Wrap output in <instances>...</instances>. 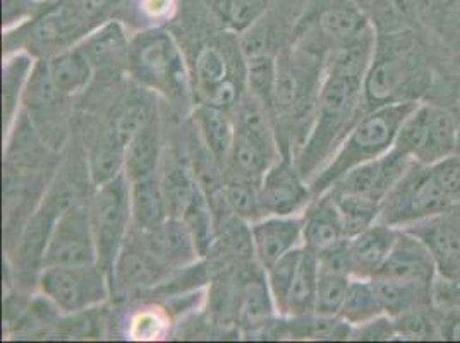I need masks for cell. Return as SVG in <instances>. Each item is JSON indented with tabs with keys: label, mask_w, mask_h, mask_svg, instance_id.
I'll list each match as a JSON object with an SVG mask.
<instances>
[{
	"label": "cell",
	"mask_w": 460,
	"mask_h": 343,
	"mask_svg": "<svg viewBox=\"0 0 460 343\" xmlns=\"http://www.w3.org/2000/svg\"><path fill=\"white\" fill-rule=\"evenodd\" d=\"M433 172L440 182L445 194L450 198V201L456 205L460 203V154L448 156L441 160L440 163L431 165Z\"/></svg>",
	"instance_id": "cell-48"
},
{
	"label": "cell",
	"mask_w": 460,
	"mask_h": 343,
	"mask_svg": "<svg viewBox=\"0 0 460 343\" xmlns=\"http://www.w3.org/2000/svg\"><path fill=\"white\" fill-rule=\"evenodd\" d=\"M220 191L224 194V199L227 201L232 213L241 222L252 224L265 216L260 201V182L224 173Z\"/></svg>",
	"instance_id": "cell-33"
},
{
	"label": "cell",
	"mask_w": 460,
	"mask_h": 343,
	"mask_svg": "<svg viewBox=\"0 0 460 343\" xmlns=\"http://www.w3.org/2000/svg\"><path fill=\"white\" fill-rule=\"evenodd\" d=\"M373 21L354 2H333L323 7L314 21L316 41L330 52L361 35Z\"/></svg>",
	"instance_id": "cell-18"
},
{
	"label": "cell",
	"mask_w": 460,
	"mask_h": 343,
	"mask_svg": "<svg viewBox=\"0 0 460 343\" xmlns=\"http://www.w3.org/2000/svg\"><path fill=\"white\" fill-rule=\"evenodd\" d=\"M418 101H399L367 110L347 133L330 162L311 179L313 198L330 191L352 169L392 152L405 117Z\"/></svg>",
	"instance_id": "cell-2"
},
{
	"label": "cell",
	"mask_w": 460,
	"mask_h": 343,
	"mask_svg": "<svg viewBox=\"0 0 460 343\" xmlns=\"http://www.w3.org/2000/svg\"><path fill=\"white\" fill-rule=\"evenodd\" d=\"M459 154H460V131H459Z\"/></svg>",
	"instance_id": "cell-53"
},
{
	"label": "cell",
	"mask_w": 460,
	"mask_h": 343,
	"mask_svg": "<svg viewBox=\"0 0 460 343\" xmlns=\"http://www.w3.org/2000/svg\"><path fill=\"white\" fill-rule=\"evenodd\" d=\"M162 160V145L158 128L152 120L146 128H143L126 146L124 160V175L129 182L148 179L158 173Z\"/></svg>",
	"instance_id": "cell-27"
},
{
	"label": "cell",
	"mask_w": 460,
	"mask_h": 343,
	"mask_svg": "<svg viewBox=\"0 0 460 343\" xmlns=\"http://www.w3.org/2000/svg\"><path fill=\"white\" fill-rule=\"evenodd\" d=\"M397 339L402 340H429L437 337V324L433 323L428 309H414L394 318Z\"/></svg>",
	"instance_id": "cell-45"
},
{
	"label": "cell",
	"mask_w": 460,
	"mask_h": 343,
	"mask_svg": "<svg viewBox=\"0 0 460 343\" xmlns=\"http://www.w3.org/2000/svg\"><path fill=\"white\" fill-rule=\"evenodd\" d=\"M192 120L203 148H207L217 163L226 171L235 139V122L230 120L227 110L208 103H203L194 110Z\"/></svg>",
	"instance_id": "cell-21"
},
{
	"label": "cell",
	"mask_w": 460,
	"mask_h": 343,
	"mask_svg": "<svg viewBox=\"0 0 460 343\" xmlns=\"http://www.w3.org/2000/svg\"><path fill=\"white\" fill-rule=\"evenodd\" d=\"M342 239H347L344 224L332 192L313 198L303 211V248L316 254Z\"/></svg>",
	"instance_id": "cell-19"
},
{
	"label": "cell",
	"mask_w": 460,
	"mask_h": 343,
	"mask_svg": "<svg viewBox=\"0 0 460 343\" xmlns=\"http://www.w3.org/2000/svg\"><path fill=\"white\" fill-rule=\"evenodd\" d=\"M382 314H385L384 309L380 304L373 280L352 277L342 311H341V318L345 323L354 328L366 321H371Z\"/></svg>",
	"instance_id": "cell-34"
},
{
	"label": "cell",
	"mask_w": 460,
	"mask_h": 343,
	"mask_svg": "<svg viewBox=\"0 0 460 343\" xmlns=\"http://www.w3.org/2000/svg\"><path fill=\"white\" fill-rule=\"evenodd\" d=\"M126 67L139 84L171 100L188 93L184 57L172 35L162 28L139 31L131 39Z\"/></svg>",
	"instance_id": "cell-4"
},
{
	"label": "cell",
	"mask_w": 460,
	"mask_h": 343,
	"mask_svg": "<svg viewBox=\"0 0 460 343\" xmlns=\"http://www.w3.org/2000/svg\"><path fill=\"white\" fill-rule=\"evenodd\" d=\"M98 265L111 273L115 258L133 230L131 182L122 173L95 188L88 201Z\"/></svg>",
	"instance_id": "cell-6"
},
{
	"label": "cell",
	"mask_w": 460,
	"mask_h": 343,
	"mask_svg": "<svg viewBox=\"0 0 460 343\" xmlns=\"http://www.w3.org/2000/svg\"><path fill=\"white\" fill-rule=\"evenodd\" d=\"M47 71L62 96H75L86 90L93 77V66L79 47L64 48L47 60Z\"/></svg>",
	"instance_id": "cell-25"
},
{
	"label": "cell",
	"mask_w": 460,
	"mask_h": 343,
	"mask_svg": "<svg viewBox=\"0 0 460 343\" xmlns=\"http://www.w3.org/2000/svg\"><path fill=\"white\" fill-rule=\"evenodd\" d=\"M279 156L265 150L260 143L251 139L248 134L235 129L234 146L230 150L229 160L224 173L243 177L254 182H261L265 172Z\"/></svg>",
	"instance_id": "cell-29"
},
{
	"label": "cell",
	"mask_w": 460,
	"mask_h": 343,
	"mask_svg": "<svg viewBox=\"0 0 460 343\" xmlns=\"http://www.w3.org/2000/svg\"><path fill=\"white\" fill-rule=\"evenodd\" d=\"M230 79L229 60L218 47H205L196 57V83L201 95H210L215 88Z\"/></svg>",
	"instance_id": "cell-41"
},
{
	"label": "cell",
	"mask_w": 460,
	"mask_h": 343,
	"mask_svg": "<svg viewBox=\"0 0 460 343\" xmlns=\"http://www.w3.org/2000/svg\"><path fill=\"white\" fill-rule=\"evenodd\" d=\"M260 201L263 215H303L313 201V191L294 160L280 154L265 172L260 182Z\"/></svg>",
	"instance_id": "cell-9"
},
{
	"label": "cell",
	"mask_w": 460,
	"mask_h": 343,
	"mask_svg": "<svg viewBox=\"0 0 460 343\" xmlns=\"http://www.w3.org/2000/svg\"><path fill=\"white\" fill-rule=\"evenodd\" d=\"M39 288L45 299L67 314L93 309L112 295L109 271L100 265L43 268Z\"/></svg>",
	"instance_id": "cell-7"
},
{
	"label": "cell",
	"mask_w": 460,
	"mask_h": 343,
	"mask_svg": "<svg viewBox=\"0 0 460 343\" xmlns=\"http://www.w3.org/2000/svg\"><path fill=\"white\" fill-rule=\"evenodd\" d=\"M412 48V35L403 28L386 33V39L378 37L376 56L363 83L367 110L399 101H418L421 93L429 92L431 76Z\"/></svg>",
	"instance_id": "cell-3"
},
{
	"label": "cell",
	"mask_w": 460,
	"mask_h": 343,
	"mask_svg": "<svg viewBox=\"0 0 460 343\" xmlns=\"http://www.w3.org/2000/svg\"><path fill=\"white\" fill-rule=\"evenodd\" d=\"M365 109L363 83L323 71L316 115L303 148L292 158L307 182L325 167Z\"/></svg>",
	"instance_id": "cell-1"
},
{
	"label": "cell",
	"mask_w": 460,
	"mask_h": 343,
	"mask_svg": "<svg viewBox=\"0 0 460 343\" xmlns=\"http://www.w3.org/2000/svg\"><path fill=\"white\" fill-rule=\"evenodd\" d=\"M135 232L141 237L148 252L171 273L192 267L201 258L190 230L181 218L171 216L155 229Z\"/></svg>",
	"instance_id": "cell-15"
},
{
	"label": "cell",
	"mask_w": 460,
	"mask_h": 343,
	"mask_svg": "<svg viewBox=\"0 0 460 343\" xmlns=\"http://www.w3.org/2000/svg\"><path fill=\"white\" fill-rule=\"evenodd\" d=\"M445 215L447 213L402 230H409L421 239L435 256L438 267H452L460 261V225L457 218Z\"/></svg>",
	"instance_id": "cell-22"
},
{
	"label": "cell",
	"mask_w": 460,
	"mask_h": 343,
	"mask_svg": "<svg viewBox=\"0 0 460 343\" xmlns=\"http://www.w3.org/2000/svg\"><path fill=\"white\" fill-rule=\"evenodd\" d=\"M352 340H395L397 330L394 318L382 314L371 321L354 326L350 331Z\"/></svg>",
	"instance_id": "cell-49"
},
{
	"label": "cell",
	"mask_w": 460,
	"mask_h": 343,
	"mask_svg": "<svg viewBox=\"0 0 460 343\" xmlns=\"http://www.w3.org/2000/svg\"><path fill=\"white\" fill-rule=\"evenodd\" d=\"M171 320L169 314L160 309V307H143L129 321V337L133 340H141V342H154L160 340L169 333Z\"/></svg>",
	"instance_id": "cell-42"
},
{
	"label": "cell",
	"mask_w": 460,
	"mask_h": 343,
	"mask_svg": "<svg viewBox=\"0 0 460 343\" xmlns=\"http://www.w3.org/2000/svg\"><path fill=\"white\" fill-rule=\"evenodd\" d=\"M98 265L95 235L88 203L58 213L45 252L43 268Z\"/></svg>",
	"instance_id": "cell-8"
},
{
	"label": "cell",
	"mask_w": 460,
	"mask_h": 343,
	"mask_svg": "<svg viewBox=\"0 0 460 343\" xmlns=\"http://www.w3.org/2000/svg\"><path fill=\"white\" fill-rule=\"evenodd\" d=\"M181 220L190 230L201 258L210 254L211 248L217 241V220L211 208L210 198L201 186L194 192Z\"/></svg>",
	"instance_id": "cell-31"
},
{
	"label": "cell",
	"mask_w": 460,
	"mask_h": 343,
	"mask_svg": "<svg viewBox=\"0 0 460 343\" xmlns=\"http://www.w3.org/2000/svg\"><path fill=\"white\" fill-rule=\"evenodd\" d=\"M92 5V0H64L50 7L33 22L31 40L40 47H64L81 31Z\"/></svg>",
	"instance_id": "cell-16"
},
{
	"label": "cell",
	"mask_w": 460,
	"mask_h": 343,
	"mask_svg": "<svg viewBox=\"0 0 460 343\" xmlns=\"http://www.w3.org/2000/svg\"><path fill=\"white\" fill-rule=\"evenodd\" d=\"M318 267L325 271L349 275L352 277V265H350V248L349 239H342L332 246L316 252Z\"/></svg>",
	"instance_id": "cell-47"
},
{
	"label": "cell",
	"mask_w": 460,
	"mask_h": 343,
	"mask_svg": "<svg viewBox=\"0 0 460 343\" xmlns=\"http://www.w3.org/2000/svg\"><path fill=\"white\" fill-rule=\"evenodd\" d=\"M318 275H320L318 258L313 251H307L305 248L294 286H292L290 295H288L286 318L307 316V314L314 312Z\"/></svg>",
	"instance_id": "cell-32"
},
{
	"label": "cell",
	"mask_w": 460,
	"mask_h": 343,
	"mask_svg": "<svg viewBox=\"0 0 460 343\" xmlns=\"http://www.w3.org/2000/svg\"><path fill=\"white\" fill-rule=\"evenodd\" d=\"M414 160L395 150L352 169L330 191L359 194L382 203Z\"/></svg>",
	"instance_id": "cell-12"
},
{
	"label": "cell",
	"mask_w": 460,
	"mask_h": 343,
	"mask_svg": "<svg viewBox=\"0 0 460 343\" xmlns=\"http://www.w3.org/2000/svg\"><path fill=\"white\" fill-rule=\"evenodd\" d=\"M460 120L448 109L429 101V126L421 152L414 162L437 165L459 153Z\"/></svg>",
	"instance_id": "cell-20"
},
{
	"label": "cell",
	"mask_w": 460,
	"mask_h": 343,
	"mask_svg": "<svg viewBox=\"0 0 460 343\" xmlns=\"http://www.w3.org/2000/svg\"><path fill=\"white\" fill-rule=\"evenodd\" d=\"M58 216V211L43 201L39 210L31 213L30 220L21 230L18 242L14 246V254H13L16 277L21 282L24 284L31 282L39 286L40 273L43 271V263H45V252L49 248L50 233Z\"/></svg>",
	"instance_id": "cell-13"
},
{
	"label": "cell",
	"mask_w": 460,
	"mask_h": 343,
	"mask_svg": "<svg viewBox=\"0 0 460 343\" xmlns=\"http://www.w3.org/2000/svg\"><path fill=\"white\" fill-rule=\"evenodd\" d=\"M352 277L320 269L314 301V314L323 318H339Z\"/></svg>",
	"instance_id": "cell-40"
},
{
	"label": "cell",
	"mask_w": 460,
	"mask_h": 343,
	"mask_svg": "<svg viewBox=\"0 0 460 343\" xmlns=\"http://www.w3.org/2000/svg\"><path fill=\"white\" fill-rule=\"evenodd\" d=\"M428 126H429V101L420 100L416 107L411 110V114L405 117L392 150L416 160L426 141Z\"/></svg>",
	"instance_id": "cell-39"
},
{
	"label": "cell",
	"mask_w": 460,
	"mask_h": 343,
	"mask_svg": "<svg viewBox=\"0 0 460 343\" xmlns=\"http://www.w3.org/2000/svg\"><path fill=\"white\" fill-rule=\"evenodd\" d=\"M385 314L397 318L414 309H428L433 304V286L388 280V278H371Z\"/></svg>",
	"instance_id": "cell-26"
},
{
	"label": "cell",
	"mask_w": 460,
	"mask_h": 343,
	"mask_svg": "<svg viewBox=\"0 0 460 343\" xmlns=\"http://www.w3.org/2000/svg\"><path fill=\"white\" fill-rule=\"evenodd\" d=\"M454 207L433 172V167L412 162L397 184L385 196L380 218L395 229H407L440 216Z\"/></svg>",
	"instance_id": "cell-5"
},
{
	"label": "cell",
	"mask_w": 460,
	"mask_h": 343,
	"mask_svg": "<svg viewBox=\"0 0 460 343\" xmlns=\"http://www.w3.org/2000/svg\"><path fill=\"white\" fill-rule=\"evenodd\" d=\"M267 11V0H226V20L234 31L244 33L260 22Z\"/></svg>",
	"instance_id": "cell-44"
},
{
	"label": "cell",
	"mask_w": 460,
	"mask_h": 343,
	"mask_svg": "<svg viewBox=\"0 0 460 343\" xmlns=\"http://www.w3.org/2000/svg\"><path fill=\"white\" fill-rule=\"evenodd\" d=\"M162 188L165 192L167 207L172 218H181L186 207L190 205L199 182L191 167L182 162H171L160 175Z\"/></svg>",
	"instance_id": "cell-35"
},
{
	"label": "cell",
	"mask_w": 460,
	"mask_h": 343,
	"mask_svg": "<svg viewBox=\"0 0 460 343\" xmlns=\"http://www.w3.org/2000/svg\"><path fill=\"white\" fill-rule=\"evenodd\" d=\"M401 229L376 222L349 239L350 265L354 278H375L388 259L399 239Z\"/></svg>",
	"instance_id": "cell-17"
},
{
	"label": "cell",
	"mask_w": 460,
	"mask_h": 343,
	"mask_svg": "<svg viewBox=\"0 0 460 343\" xmlns=\"http://www.w3.org/2000/svg\"><path fill=\"white\" fill-rule=\"evenodd\" d=\"M303 252L305 248L296 249L286 254L282 259H279L273 267L265 269V278H267L271 301L275 304L277 314L282 318H286V312H288V295L294 286Z\"/></svg>",
	"instance_id": "cell-37"
},
{
	"label": "cell",
	"mask_w": 460,
	"mask_h": 343,
	"mask_svg": "<svg viewBox=\"0 0 460 343\" xmlns=\"http://www.w3.org/2000/svg\"><path fill=\"white\" fill-rule=\"evenodd\" d=\"M271 312H277V311L270 295L267 278H265V286L261 282H251L243 292V303H241V318L244 324H261Z\"/></svg>",
	"instance_id": "cell-43"
},
{
	"label": "cell",
	"mask_w": 460,
	"mask_h": 343,
	"mask_svg": "<svg viewBox=\"0 0 460 343\" xmlns=\"http://www.w3.org/2000/svg\"><path fill=\"white\" fill-rule=\"evenodd\" d=\"M433 22L440 28L443 35L452 40H460V0H450Z\"/></svg>",
	"instance_id": "cell-50"
},
{
	"label": "cell",
	"mask_w": 460,
	"mask_h": 343,
	"mask_svg": "<svg viewBox=\"0 0 460 343\" xmlns=\"http://www.w3.org/2000/svg\"><path fill=\"white\" fill-rule=\"evenodd\" d=\"M332 192L335 205L341 211L342 224H344L345 237L350 239L363 230L371 227L380 218V207L382 203L359 196V194H345V192Z\"/></svg>",
	"instance_id": "cell-36"
},
{
	"label": "cell",
	"mask_w": 460,
	"mask_h": 343,
	"mask_svg": "<svg viewBox=\"0 0 460 343\" xmlns=\"http://www.w3.org/2000/svg\"><path fill=\"white\" fill-rule=\"evenodd\" d=\"M126 146L115 136L114 129L109 128L96 137L93 146L86 153V163L90 172V182L98 188L115 177L124 173Z\"/></svg>",
	"instance_id": "cell-28"
},
{
	"label": "cell",
	"mask_w": 460,
	"mask_h": 343,
	"mask_svg": "<svg viewBox=\"0 0 460 343\" xmlns=\"http://www.w3.org/2000/svg\"><path fill=\"white\" fill-rule=\"evenodd\" d=\"M133 230L146 232L171 218L160 175L131 182Z\"/></svg>",
	"instance_id": "cell-23"
},
{
	"label": "cell",
	"mask_w": 460,
	"mask_h": 343,
	"mask_svg": "<svg viewBox=\"0 0 460 343\" xmlns=\"http://www.w3.org/2000/svg\"><path fill=\"white\" fill-rule=\"evenodd\" d=\"M154 117L148 112V109L141 103H131L129 107L122 109L120 114L117 115L112 122V129L115 136L120 139L124 146L129 145V141L139 133L143 128H146Z\"/></svg>",
	"instance_id": "cell-46"
},
{
	"label": "cell",
	"mask_w": 460,
	"mask_h": 343,
	"mask_svg": "<svg viewBox=\"0 0 460 343\" xmlns=\"http://www.w3.org/2000/svg\"><path fill=\"white\" fill-rule=\"evenodd\" d=\"M35 69L33 58L26 54H16L5 60L4 64V126L5 134L11 133L13 122H16L18 117V105L21 96L24 95L30 76Z\"/></svg>",
	"instance_id": "cell-30"
},
{
	"label": "cell",
	"mask_w": 460,
	"mask_h": 343,
	"mask_svg": "<svg viewBox=\"0 0 460 343\" xmlns=\"http://www.w3.org/2000/svg\"><path fill=\"white\" fill-rule=\"evenodd\" d=\"M251 251L263 269L303 248V215H269L250 224Z\"/></svg>",
	"instance_id": "cell-11"
},
{
	"label": "cell",
	"mask_w": 460,
	"mask_h": 343,
	"mask_svg": "<svg viewBox=\"0 0 460 343\" xmlns=\"http://www.w3.org/2000/svg\"><path fill=\"white\" fill-rule=\"evenodd\" d=\"M277 75H279V64L270 54L246 57L248 93L263 101L269 107L270 112L273 107Z\"/></svg>",
	"instance_id": "cell-38"
},
{
	"label": "cell",
	"mask_w": 460,
	"mask_h": 343,
	"mask_svg": "<svg viewBox=\"0 0 460 343\" xmlns=\"http://www.w3.org/2000/svg\"><path fill=\"white\" fill-rule=\"evenodd\" d=\"M129 41L124 26L119 21H107L93 33L86 35L77 45L90 60L93 69L112 67L115 62H126Z\"/></svg>",
	"instance_id": "cell-24"
},
{
	"label": "cell",
	"mask_w": 460,
	"mask_h": 343,
	"mask_svg": "<svg viewBox=\"0 0 460 343\" xmlns=\"http://www.w3.org/2000/svg\"><path fill=\"white\" fill-rule=\"evenodd\" d=\"M141 7L152 18L171 16L173 11V0H141Z\"/></svg>",
	"instance_id": "cell-52"
},
{
	"label": "cell",
	"mask_w": 460,
	"mask_h": 343,
	"mask_svg": "<svg viewBox=\"0 0 460 343\" xmlns=\"http://www.w3.org/2000/svg\"><path fill=\"white\" fill-rule=\"evenodd\" d=\"M171 275L145 248L141 237L131 230L128 241L115 258L111 268V290L112 295H133L136 292L148 290Z\"/></svg>",
	"instance_id": "cell-10"
},
{
	"label": "cell",
	"mask_w": 460,
	"mask_h": 343,
	"mask_svg": "<svg viewBox=\"0 0 460 343\" xmlns=\"http://www.w3.org/2000/svg\"><path fill=\"white\" fill-rule=\"evenodd\" d=\"M438 263L420 237L401 229L388 259L375 278L402 280L433 286Z\"/></svg>",
	"instance_id": "cell-14"
},
{
	"label": "cell",
	"mask_w": 460,
	"mask_h": 343,
	"mask_svg": "<svg viewBox=\"0 0 460 343\" xmlns=\"http://www.w3.org/2000/svg\"><path fill=\"white\" fill-rule=\"evenodd\" d=\"M428 101L438 103L441 107L448 109L460 120V75L459 76L452 77L445 84L443 96H437L435 100H428Z\"/></svg>",
	"instance_id": "cell-51"
}]
</instances>
